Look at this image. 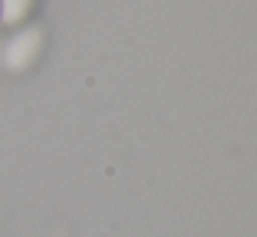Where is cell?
Here are the masks:
<instances>
[{
  "label": "cell",
  "instance_id": "6da1fadb",
  "mask_svg": "<svg viewBox=\"0 0 257 237\" xmlns=\"http://www.w3.org/2000/svg\"><path fill=\"white\" fill-rule=\"evenodd\" d=\"M42 47H45V33L39 25H25L9 36L6 47H3V64L9 72H28L31 66L39 61Z\"/></svg>",
  "mask_w": 257,
  "mask_h": 237
},
{
  "label": "cell",
  "instance_id": "7a4b0ae2",
  "mask_svg": "<svg viewBox=\"0 0 257 237\" xmlns=\"http://www.w3.org/2000/svg\"><path fill=\"white\" fill-rule=\"evenodd\" d=\"M36 9V0H0V25L20 28Z\"/></svg>",
  "mask_w": 257,
  "mask_h": 237
}]
</instances>
